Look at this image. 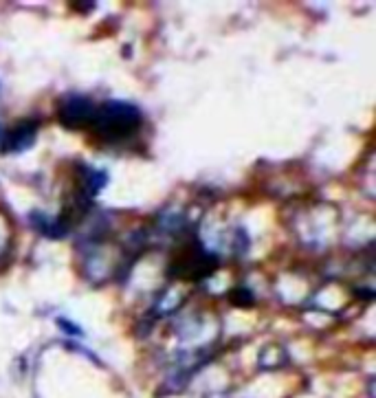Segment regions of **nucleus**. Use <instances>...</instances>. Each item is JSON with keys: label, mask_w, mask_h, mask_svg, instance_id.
Instances as JSON below:
<instances>
[{"label": "nucleus", "mask_w": 376, "mask_h": 398, "mask_svg": "<svg viewBox=\"0 0 376 398\" xmlns=\"http://www.w3.org/2000/svg\"><path fill=\"white\" fill-rule=\"evenodd\" d=\"M60 326H62L64 330H69V333H73V335H80V328H73V324L64 322V319H60Z\"/></svg>", "instance_id": "5"}, {"label": "nucleus", "mask_w": 376, "mask_h": 398, "mask_svg": "<svg viewBox=\"0 0 376 398\" xmlns=\"http://www.w3.org/2000/svg\"><path fill=\"white\" fill-rule=\"evenodd\" d=\"M95 106L88 102L86 97H66L60 110H58V119L60 124L66 128H91L95 121Z\"/></svg>", "instance_id": "2"}, {"label": "nucleus", "mask_w": 376, "mask_h": 398, "mask_svg": "<svg viewBox=\"0 0 376 398\" xmlns=\"http://www.w3.org/2000/svg\"><path fill=\"white\" fill-rule=\"evenodd\" d=\"M141 126L139 108L124 102H106L102 108L95 110L93 130L106 139H121L132 135Z\"/></svg>", "instance_id": "1"}, {"label": "nucleus", "mask_w": 376, "mask_h": 398, "mask_svg": "<svg viewBox=\"0 0 376 398\" xmlns=\"http://www.w3.org/2000/svg\"><path fill=\"white\" fill-rule=\"evenodd\" d=\"M229 302L236 304V306L247 308V306L253 304V293L249 289H234V291L229 293Z\"/></svg>", "instance_id": "4"}, {"label": "nucleus", "mask_w": 376, "mask_h": 398, "mask_svg": "<svg viewBox=\"0 0 376 398\" xmlns=\"http://www.w3.org/2000/svg\"><path fill=\"white\" fill-rule=\"evenodd\" d=\"M36 130L38 124L36 121H20L16 128H11L5 132V141H3V152H22L29 146H33L36 141Z\"/></svg>", "instance_id": "3"}]
</instances>
